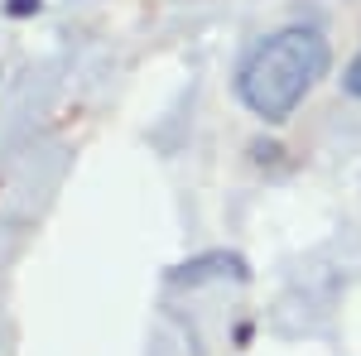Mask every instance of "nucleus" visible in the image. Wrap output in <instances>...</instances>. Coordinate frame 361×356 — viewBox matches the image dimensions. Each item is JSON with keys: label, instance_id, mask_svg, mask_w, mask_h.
<instances>
[{"label": "nucleus", "instance_id": "f257e3e1", "mask_svg": "<svg viewBox=\"0 0 361 356\" xmlns=\"http://www.w3.org/2000/svg\"><path fill=\"white\" fill-rule=\"evenodd\" d=\"M323 73H328V39L318 29L294 25L260 39L246 54L241 73H236V97L246 102L250 116L279 125L294 116V106L313 92Z\"/></svg>", "mask_w": 361, "mask_h": 356}, {"label": "nucleus", "instance_id": "f03ea898", "mask_svg": "<svg viewBox=\"0 0 361 356\" xmlns=\"http://www.w3.org/2000/svg\"><path fill=\"white\" fill-rule=\"evenodd\" d=\"M34 10H39V0H10V5H5V15H15V20H25Z\"/></svg>", "mask_w": 361, "mask_h": 356}, {"label": "nucleus", "instance_id": "7ed1b4c3", "mask_svg": "<svg viewBox=\"0 0 361 356\" xmlns=\"http://www.w3.org/2000/svg\"><path fill=\"white\" fill-rule=\"evenodd\" d=\"M347 92H352V97H361V54L352 58V68H347Z\"/></svg>", "mask_w": 361, "mask_h": 356}]
</instances>
